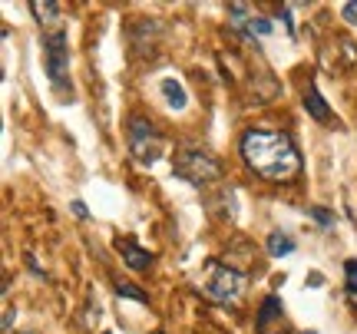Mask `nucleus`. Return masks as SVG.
I'll list each match as a JSON object with an SVG mask.
<instances>
[{
  "instance_id": "obj_1",
  "label": "nucleus",
  "mask_w": 357,
  "mask_h": 334,
  "mask_svg": "<svg viewBox=\"0 0 357 334\" xmlns=\"http://www.w3.org/2000/svg\"><path fill=\"white\" fill-rule=\"evenodd\" d=\"M242 159L268 182H291L301 172V153L281 129H248L242 136Z\"/></svg>"
},
{
  "instance_id": "obj_2",
  "label": "nucleus",
  "mask_w": 357,
  "mask_h": 334,
  "mask_svg": "<svg viewBox=\"0 0 357 334\" xmlns=\"http://www.w3.org/2000/svg\"><path fill=\"white\" fill-rule=\"evenodd\" d=\"M202 295L212 298L215 305H238L245 298V288H248V278H245L238 268H231L225 261L212 258L205 265V275H202Z\"/></svg>"
},
{
  "instance_id": "obj_3",
  "label": "nucleus",
  "mask_w": 357,
  "mask_h": 334,
  "mask_svg": "<svg viewBox=\"0 0 357 334\" xmlns=\"http://www.w3.org/2000/svg\"><path fill=\"white\" fill-rule=\"evenodd\" d=\"M176 176L192 182V185H205V182H215L222 176V166L199 149H182L176 155Z\"/></svg>"
},
{
  "instance_id": "obj_4",
  "label": "nucleus",
  "mask_w": 357,
  "mask_h": 334,
  "mask_svg": "<svg viewBox=\"0 0 357 334\" xmlns=\"http://www.w3.org/2000/svg\"><path fill=\"white\" fill-rule=\"evenodd\" d=\"M129 149L136 155V162L153 166L155 159L162 155L166 142H162V136L155 132L153 123H146V119H129Z\"/></svg>"
},
{
  "instance_id": "obj_5",
  "label": "nucleus",
  "mask_w": 357,
  "mask_h": 334,
  "mask_svg": "<svg viewBox=\"0 0 357 334\" xmlns=\"http://www.w3.org/2000/svg\"><path fill=\"white\" fill-rule=\"evenodd\" d=\"M43 60H47V73H50L53 86H63L66 73H70V47H66V33H50L43 43Z\"/></svg>"
},
{
  "instance_id": "obj_6",
  "label": "nucleus",
  "mask_w": 357,
  "mask_h": 334,
  "mask_svg": "<svg viewBox=\"0 0 357 334\" xmlns=\"http://www.w3.org/2000/svg\"><path fill=\"white\" fill-rule=\"evenodd\" d=\"M229 17H231V26H235V30H242L245 37H268V33H271V20L252 13L248 3H231Z\"/></svg>"
},
{
  "instance_id": "obj_7",
  "label": "nucleus",
  "mask_w": 357,
  "mask_h": 334,
  "mask_svg": "<svg viewBox=\"0 0 357 334\" xmlns=\"http://www.w3.org/2000/svg\"><path fill=\"white\" fill-rule=\"evenodd\" d=\"M116 252L126 258V265L132 271H149V265H153V255L142 245L132 242V238H116Z\"/></svg>"
},
{
  "instance_id": "obj_8",
  "label": "nucleus",
  "mask_w": 357,
  "mask_h": 334,
  "mask_svg": "<svg viewBox=\"0 0 357 334\" xmlns=\"http://www.w3.org/2000/svg\"><path fill=\"white\" fill-rule=\"evenodd\" d=\"M281 298H275V295H268L265 301H261V308H258V314H255V331L258 334H268V324L271 321H278L281 318Z\"/></svg>"
},
{
  "instance_id": "obj_9",
  "label": "nucleus",
  "mask_w": 357,
  "mask_h": 334,
  "mask_svg": "<svg viewBox=\"0 0 357 334\" xmlns=\"http://www.w3.org/2000/svg\"><path fill=\"white\" fill-rule=\"evenodd\" d=\"M305 109H307V116L318 119V123H328V119H331V109H328V103L321 100L318 86H307L305 90Z\"/></svg>"
},
{
  "instance_id": "obj_10",
  "label": "nucleus",
  "mask_w": 357,
  "mask_h": 334,
  "mask_svg": "<svg viewBox=\"0 0 357 334\" xmlns=\"http://www.w3.org/2000/svg\"><path fill=\"white\" fill-rule=\"evenodd\" d=\"M294 252V238L284 235V231H271L268 235V255L271 258H281V255H291Z\"/></svg>"
},
{
  "instance_id": "obj_11",
  "label": "nucleus",
  "mask_w": 357,
  "mask_h": 334,
  "mask_svg": "<svg viewBox=\"0 0 357 334\" xmlns=\"http://www.w3.org/2000/svg\"><path fill=\"white\" fill-rule=\"evenodd\" d=\"M30 13L37 17L40 24H56V17H60V3H50V0H33V3H30Z\"/></svg>"
},
{
  "instance_id": "obj_12",
  "label": "nucleus",
  "mask_w": 357,
  "mask_h": 334,
  "mask_svg": "<svg viewBox=\"0 0 357 334\" xmlns=\"http://www.w3.org/2000/svg\"><path fill=\"white\" fill-rule=\"evenodd\" d=\"M162 93H166V103L172 106V109H182V106H185V90L178 86L176 79H162Z\"/></svg>"
},
{
  "instance_id": "obj_13",
  "label": "nucleus",
  "mask_w": 357,
  "mask_h": 334,
  "mask_svg": "<svg viewBox=\"0 0 357 334\" xmlns=\"http://www.w3.org/2000/svg\"><path fill=\"white\" fill-rule=\"evenodd\" d=\"M116 295H119V298H132V301H139V305H146V301H149V295H146L142 288H136V284H126V282L116 284Z\"/></svg>"
},
{
  "instance_id": "obj_14",
  "label": "nucleus",
  "mask_w": 357,
  "mask_h": 334,
  "mask_svg": "<svg viewBox=\"0 0 357 334\" xmlns=\"http://www.w3.org/2000/svg\"><path fill=\"white\" fill-rule=\"evenodd\" d=\"M307 215H311V219L318 222V225H324V229H331V225H334V215L328 212V208H321V206H314L311 212H307Z\"/></svg>"
},
{
  "instance_id": "obj_15",
  "label": "nucleus",
  "mask_w": 357,
  "mask_h": 334,
  "mask_svg": "<svg viewBox=\"0 0 357 334\" xmlns=\"http://www.w3.org/2000/svg\"><path fill=\"white\" fill-rule=\"evenodd\" d=\"M344 271H347V288H357V258H351V261H347Z\"/></svg>"
},
{
  "instance_id": "obj_16",
  "label": "nucleus",
  "mask_w": 357,
  "mask_h": 334,
  "mask_svg": "<svg viewBox=\"0 0 357 334\" xmlns=\"http://www.w3.org/2000/svg\"><path fill=\"white\" fill-rule=\"evenodd\" d=\"M344 20L351 26H357V0H351V3H344Z\"/></svg>"
},
{
  "instance_id": "obj_17",
  "label": "nucleus",
  "mask_w": 357,
  "mask_h": 334,
  "mask_svg": "<svg viewBox=\"0 0 357 334\" xmlns=\"http://www.w3.org/2000/svg\"><path fill=\"white\" fill-rule=\"evenodd\" d=\"M10 328H13V311L7 308L3 311V334H10Z\"/></svg>"
},
{
  "instance_id": "obj_18",
  "label": "nucleus",
  "mask_w": 357,
  "mask_h": 334,
  "mask_svg": "<svg viewBox=\"0 0 357 334\" xmlns=\"http://www.w3.org/2000/svg\"><path fill=\"white\" fill-rule=\"evenodd\" d=\"M73 212H77L79 219H86V206H83V202H73Z\"/></svg>"
},
{
  "instance_id": "obj_19",
  "label": "nucleus",
  "mask_w": 357,
  "mask_h": 334,
  "mask_svg": "<svg viewBox=\"0 0 357 334\" xmlns=\"http://www.w3.org/2000/svg\"><path fill=\"white\" fill-rule=\"evenodd\" d=\"M155 334H162V331H155Z\"/></svg>"
}]
</instances>
